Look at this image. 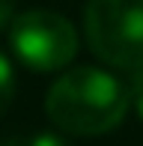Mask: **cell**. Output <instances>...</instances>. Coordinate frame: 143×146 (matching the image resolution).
<instances>
[{
    "mask_svg": "<svg viewBox=\"0 0 143 146\" xmlns=\"http://www.w3.org/2000/svg\"><path fill=\"white\" fill-rule=\"evenodd\" d=\"M131 108L128 87L105 69L77 66L60 75L48 90L45 113L57 128L77 137L107 134Z\"/></svg>",
    "mask_w": 143,
    "mask_h": 146,
    "instance_id": "1",
    "label": "cell"
},
{
    "mask_svg": "<svg viewBox=\"0 0 143 146\" xmlns=\"http://www.w3.org/2000/svg\"><path fill=\"white\" fill-rule=\"evenodd\" d=\"M83 30L101 63L122 72L143 69V0H89Z\"/></svg>",
    "mask_w": 143,
    "mask_h": 146,
    "instance_id": "2",
    "label": "cell"
},
{
    "mask_svg": "<svg viewBox=\"0 0 143 146\" xmlns=\"http://www.w3.org/2000/svg\"><path fill=\"white\" fill-rule=\"evenodd\" d=\"M15 57L33 72H60L77 54V33L69 18L51 9H27L9 27Z\"/></svg>",
    "mask_w": 143,
    "mask_h": 146,
    "instance_id": "3",
    "label": "cell"
},
{
    "mask_svg": "<svg viewBox=\"0 0 143 146\" xmlns=\"http://www.w3.org/2000/svg\"><path fill=\"white\" fill-rule=\"evenodd\" d=\"M12 96H15V72H12V63L0 54V116L12 104Z\"/></svg>",
    "mask_w": 143,
    "mask_h": 146,
    "instance_id": "4",
    "label": "cell"
},
{
    "mask_svg": "<svg viewBox=\"0 0 143 146\" xmlns=\"http://www.w3.org/2000/svg\"><path fill=\"white\" fill-rule=\"evenodd\" d=\"M128 96H131V104H134V110H137V116L143 119V69H137V72H128Z\"/></svg>",
    "mask_w": 143,
    "mask_h": 146,
    "instance_id": "5",
    "label": "cell"
},
{
    "mask_svg": "<svg viewBox=\"0 0 143 146\" xmlns=\"http://www.w3.org/2000/svg\"><path fill=\"white\" fill-rule=\"evenodd\" d=\"M15 21V0H0V30L12 27Z\"/></svg>",
    "mask_w": 143,
    "mask_h": 146,
    "instance_id": "6",
    "label": "cell"
},
{
    "mask_svg": "<svg viewBox=\"0 0 143 146\" xmlns=\"http://www.w3.org/2000/svg\"><path fill=\"white\" fill-rule=\"evenodd\" d=\"M24 146H66V140L63 137H57V134H36L30 143H24Z\"/></svg>",
    "mask_w": 143,
    "mask_h": 146,
    "instance_id": "7",
    "label": "cell"
},
{
    "mask_svg": "<svg viewBox=\"0 0 143 146\" xmlns=\"http://www.w3.org/2000/svg\"><path fill=\"white\" fill-rule=\"evenodd\" d=\"M0 146H18V143L15 140H6V143H0Z\"/></svg>",
    "mask_w": 143,
    "mask_h": 146,
    "instance_id": "8",
    "label": "cell"
}]
</instances>
